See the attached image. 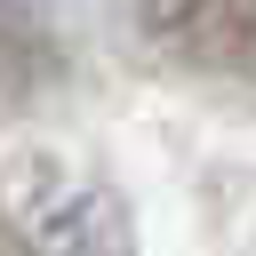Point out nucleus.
Segmentation results:
<instances>
[{
    "label": "nucleus",
    "instance_id": "1",
    "mask_svg": "<svg viewBox=\"0 0 256 256\" xmlns=\"http://www.w3.org/2000/svg\"><path fill=\"white\" fill-rule=\"evenodd\" d=\"M152 40L208 72V80H256V0H144Z\"/></svg>",
    "mask_w": 256,
    "mask_h": 256
}]
</instances>
